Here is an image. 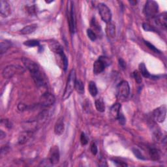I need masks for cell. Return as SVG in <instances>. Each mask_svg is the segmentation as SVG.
<instances>
[{"instance_id":"cell-41","label":"cell","mask_w":167,"mask_h":167,"mask_svg":"<svg viewBox=\"0 0 167 167\" xmlns=\"http://www.w3.org/2000/svg\"><path fill=\"white\" fill-rule=\"evenodd\" d=\"M52 1H46V3H50L52 2Z\"/></svg>"},{"instance_id":"cell-25","label":"cell","mask_w":167,"mask_h":167,"mask_svg":"<svg viewBox=\"0 0 167 167\" xmlns=\"http://www.w3.org/2000/svg\"><path fill=\"white\" fill-rule=\"evenodd\" d=\"M10 45L11 44H10L9 42L2 41L1 43V46H0V47H1V54H3L7 51V50L10 47Z\"/></svg>"},{"instance_id":"cell-39","label":"cell","mask_w":167,"mask_h":167,"mask_svg":"<svg viewBox=\"0 0 167 167\" xmlns=\"http://www.w3.org/2000/svg\"><path fill=\"white\" fill-rule=\"evenodd\" d=\"M4 137H5V133H3V131H0V138H1V140H2Z\"/></svg>"},{"instance_id":"cell-32","label":"cell","mask_w":167,"mask_h":167,"mask_svg":"<svg viewBox=\"0 0 167 167\" xmlns=\"http://www.w3.org/2000/svg\"><path fill=\"white\" fill-rule=\"evenodd\" d=\"M144 43L147 46L149 49L151 50L153 52H155V53H160V51L157 48L155 47H154V45H153L152 44H151L150 43H149L148 41H144Z\"/></svg>"},{"instance_id":"cell-31","label":"cell","mask_w":167,"mask_h":167,"mask_svg":"<svg viewBox=\"0 0 167 167\" xmlns=\"http://www.w3.org/2000/svg\"><path fill=\"white\" fill-rule=\"evenodd\" d=\"M91 26L92 27H93V28H94V31H100V25L99 24L97 23V21L95 20V18H93L92 20V22H91Z\"/></svg>"},{"instance_id":"cell-37","label":"cell","mask_w":167,"mask_h":167,"mask_svg":"<svg viewBox=\"0 0 167 167\" xmlns=\"http://www.w3.org/2000/svg\"><path fill=\"white\" fill-rule=\"evenodd\" d=\"M119 64L120 65V67L123 69H125V67H126V64H125V61L123 60H122V59H120V60H119Z\"/></svg>"},{"instance_id":"cell-5","label":"cell","mask_w":167,"mask_h":167,"mask_svg":"<svg viewBox=\"0 0 167 167\" xmlns=\"http://www.w3.org/2000/svg\"><path fill=\"white\" fill-rule=\"evenodd\" d=\"M158 10V3L155 1L150 0V1L146 2L144 9V13L145 15L148 18H153V17H155L157 16Z\"/></svg>"},{"instance_id":"cell-12","label":"cell","mask_w":167,"mask_h":167,"mask_svg":"<svg viewBox=\"0 0 167 167\" xmlns=\"http://www.w3.org/2000/svg\"><path fill=\"white\" fill-rule=\"evenodd\" d=\"M167 15L166 13H163L161 15L155 16V21L157 26L166 30L167 27Z\"/></svg>"},{"instance_id":"cell-36","label":"cell","mask_w":167,"mask_h":167,"mask_svg":"<svg viewBox=\"0 0 167 167\" xmlns=\"http://www.w3.org/2000/svg\"><path fill=\"white\" fill-rule=\"evenodd\" d=\"M91 151L93 155H96L97 154V151H98V149H97V146L95 143H93L91 147Z\"/></svg>"},{"instance_id":"cell-38","label":"cell","mask_w":167,"mask_h":167,"mask_svg":"<svg viewBox=\"0 0 167 167\" xmlns=\"http://www.w3.org/2000/svg\"><path fill=\"white\" fill-rule=\"evenodd\" d=\"M114 163H116V164H117V165H118L123 166H127V164H125V163H123V162H121V161H116V160H114Z\"/></svg>"},{"instance_id":"cell-17","label":"cell","mask_w":167,"mask_h":167,"mask_svg":"<svg viewBox=\"0 0 167 167\" xmlns=\"http://www.w3.org/2000/svg\"><path fill=\"white\" fill-rule=\"evenodd\" d=\"M37 27V25L35 24H31V25H29L25 26L23 29L20 30V33L22 35H29L33 33L36 30Z\"/></svg>"},{"instance_id":"cell-23","label":"cell","mask_w":167,"mask_h":167,"mask_svg":"<svg viewBox=\"0 0 167 167\" xmlns=\"http://www.w3.org/2000/svg\"><path fill=\"white\" fill-rule=\"evenodd\" d=\"M95 107L96 109L100 112H103L105 110V105L104 103L101 99H98L95 100Z\"/></svg>"},{"instance_id":"cell-2","label":"cell","mask_w":167,"mask_h":167,"mask_svg":"<svg viewBox=\"0 0 167 167\" xmlns=\"http://www.w3.org/2000/svg\"><path fill=\"white\" fill-rule=\"evenodd\" d=\"M76 81V71L75 69H72L70 72H69L67 84H66L65 92L62 97V99L64 100L67 99L71 95L72 92H73V89H75Z\"/></svg>"},{"instance_id":"cell-35","label":"cell","mask_w":167,"mask_h":167,"mask_svg":"<svg viewBox=\"0 0 167 167\" xmlns=\"http://www.w3.org/2000/svg\"><path fill=\"white\" fill-rule=\"evenodd\" d=\"M117 119L118 120V121H119V122H120V124L123 125L125 123V117H124L123 114L121 113V112H120L119 116H118Z\"/></svg>"},{"instance_id":"cell-3","label":"cell","mask_w":167,"mask_h":167,"mask_svg":"<svg viewBox=\"0 0 167 167\" xmlns=\"http://www.w3.org/2000/svg\"><path fill=\"white\" fill-rule=\"evenodd\" d=\"M24 72V69L19 65H10L3 69L2 75L4 78H10L16 74H22Z\"/></svg>"},{"instance_id":"cell-11","label":"cell","mask_w":167,"mask_h":167,"mask_svg":"<svg viewBox=\"0 0 167 167\" xmlns=\"http://www.w3.org/2000/svg\"><path fill=\"white\" fill-rule=\"evenodd\" d=\"M11 14V9L9 3L5 1V0H1L0 1V15L2 17H8Z\"/></svg>"},{"instance_id":"cell-15","label":"cell","mask_w":167,"mask_h":167,"mask_svg":"<svg viewBox=\"0 0 167 167\" xmlns=\"http://www.w3.org/2000/svg\"><path fill=\"white\" fill-rule=\"evenodd\" d=\"M50 49L55 52V54H58L60 55L62 58L65 55L64 52V49H63V47H61V45L57 43V42H53V43H51L50 44Z\"/></svg>"},{"instance_id":"cell-29","label":"cell","mask_w":167,"mask_h":167,"mask_svg":"<svg viewBox=\"0 0 167 167\" xmlns=\"http://www.w3.org/2000/svg\"><path fill=\"white\" fill-rule=\"evenodd\" d=\"M87 35H88L89 39L91 41H94L96 40L97 35L92 29H88V30H87Z\"/></svg>"},{"instance_id":"cell-14","label":"cell","mask_w":167,"mask_h":167,"mask_svg":"<svg viewBox=\"0 0 167 167\" xmlns=\"http://www.w3.org/2000/svg\"><path fill=\"white\" fill-rule=\"evenodd\" d=\"M65 130V125L63 117H60L57 120L54 126V133L56 135L60 136L64 133Z\"/></svg>"},{"instance_id":"cell-20","label":"cell","mask_w":167,"mask_h":167,"mask_svg":"<svg viewBox=\"0 0 167 167\" xmlns=\"http://www.w3.org/2000/svg\"><path fill=\"white\" fill-rule=\"evenodd\" d=\"M139 71H140V74L144 76L145 78H151L152 77V76L150 75L148 71V69H146V67L144 63H141V64L139 65Z\"/></svg>"},{"instance_id":"cell-7","label":"cell","mask_w":167,"mask_h":167,"mask_svg":"<svg viewBox=\"0 0 167 167\" xmlns=\"http://www.w3.org/2000/svg\"><path fill=\"white\" fill-rule=\"evenodd\" d=\"M97 8H98L99 13L103 21L106 24L110 22L111 19H112V13L107 5L104 3H99L97 5Z\"/></svg>"},{"instance_id":"cell-22","label":"cell","mask_w":167,"mask_h":167,"mask_svg":"<svg viewBox=\"0 0 167 167\" xmlns=\"http://www.w3.org/2000/svg\"><path fill=\"white\" fill-rule=\"evenodd\" d=\"M149 155L152 160L154 161H157L161 157V155H160V152L155 148H151L149 150Z\"/></svg>"},{"instance_id":"cell-4","label":"cell","mask_w":167,"mask_h":167,"mask_svg":"<svg viewBox=\"0 0 167 167\" xmlns=\"http://www.w3.org/2000/svg\"><path fill=\"white\" fill-rule=\"evenodd\" d=\"M110 64V61L109 58L104 56H100L98 60L95 61L93 64V73L95 75L100 74Z\"/></svg>"},{"instance_id":"cell-21","label":"cell","mask_w":167,"mask_h":167,"mask_svg":"<svg viewBox=\"0 0 167 167\" xmlns=\"http://www.w3.org/2000/svg\"><path fill=\"white\" fill-rule=\"evenodd\" d=\"M75 89L76 91L79 94H83L84 93V83L81 80H76L75 82Z\"/></svg>"},{"instance_id":"cell-40","label":"cell","mask_w":167,"mask_h":167,"mask_svg":"<svg viewBox=\"0 0 167 167\" xmlns=\"http://www.w3.org/2000/svg\"><path fill=\"white\" fill-rule=\"evenodd\" d=\"M130 3H132V4H133V5H135L136 4H137V1H131Z\"/></svg>"},{"instance_id":"cell-27","label":"cell","mask_w":167,"mask_h":167,"mask_svg":"<svg viewBox=\"0 0 167 167\" xmlns=\"http://www.w3.org/2000/svg\"><path fill=\"white\" fill-rule=\"evenodd\" d=\"M132 151H133V154L136 156V157H137V158L140 159V160H146V158L144 157V156L142 155V154L138 149L133 148V149H132Z\"/></svg>"},{"instance_id":"cell-24","label":"cell","mask_w":167,"mask_h":167,"mask_svg":"<svg viewBox=\"0 0 167 167\" xmlns=\"http://www.w3.org/2000/svg\"><path fill=\"white\" fill-rule=\"evenodd\" d=\"M88 89L90 94H91V95L93 97H95L97 95V93H98V90H97V88L95 83L93 81H91L89 82L88 86Z\"/></svg>"},{"instance_id":"cell-8","label":"cell","mask_w":167,"mask_h":167,"mask_svg":"<svg viewBox=\"0 0 167 167\" xmlns=\"http://www.w3.org/2000/svg\"><path fill=\"white\" fill-rule=\"evenodd\" d=\"M166 116V106L163 105L157 108L153 112L154 120L158 123H163L165 121Z\"/></svg>"},{"instance_id":"cell-34","label":"cell","mask_w":167,"mask_h":167,"mask_svg":"<svg viewBox=\"0 0 167 167\" xmlns=\"http://www.w3.org/2000/svg\"><path fill=\"white\" fill-rule=\"evenodd\" d=\"M81 142L82 145H83V146H85V145H86L88 143V138L86 137V134L84 133H82L81 134Z\"/></svg>"},{"instance_id":"cell-26","label":"cell","mask_w":167,"mask_h":167,"mask_svg":"<svg viewBox=\"0 0 167 167\" xmlns=\"http://www.w3.org/2000/svg\"><path fill=\"white\" fill-rule=\"evenodd\" d=\"M24 44L26 45L27 47H37L39 45V42L37 40H29L25 41L24 43Z\"/></svg>"},{"instance_id":"cell-13","label":"cell","mask_w":167,"mask_h":167,"mask_svg":"<svg viewBox=\"0 0 167 167\" xmlns=\"http://www.w3.org/2000/svg\"><path fill=\"white\" fill-rule=\"evenodd\" d=\"M50 160L52 161L53 165L57 164L60 161V151H59V148L57 146H54L51 148L50 151Z\"/></svg>"},{"instance_id":"cell-16","label":"cell","mask_w":167,"mask_h":167,"mask_svg":"<svg viewBox=\"0 0 167 167\" xmlns=\"http://www.w3.org/2000/svg\"><path fill=\"white\" fill-rule=\"evenodd\" d=\"M106 33L109 38H114L116 37V27L112 23L109 22L106 24Z\"/></svg>"},{"instance_id":"cell-18","label":"cell","mask_w":167,"mask_h":167,"mask_svg":"<svg viewBox=\"0 0 167 167\" xmlns=\"http://www.w3.org/2000/svg\"><path fill=\"white\" fill-rule=\"evenodd\" d=\"M121 104L120 103H115L110 109V114L115 119H117L120 112Z\"/></svg>"},{"instance_id":"cell-33","label":"cell","mask_w":167,"mask_h":167,"mask_svg":"<svg viewBox=\"0 0 167 167\" xmlns=\"http://www.w3.org/2000/svg\"><path fill=\"white\" fill-rule=\"evenodd\" d=\"M142 27H143V29L146 31H154V32H155L156 31L154 27L147 23H144L142 24Z\"/></svg>"},{"instance_id":"cell-28","label":"cell","mask_w":167,"mask_h":167,"mask_svg":"<svg viewBox=\"0 0 167 167\" xmlns=\"http://www.w3.org/2000/svg\"><path fill=\"white\" fill-rule=\"evenodd\" d=\"M53 165V163H52V161L50 158L48 159H44L43 160H42L40 163L39 166H44V167H48V166H52Z\"/></svg>"},{"instance_id":"cell-10","label":"cell","mask_w":167,"mask_h":167,"mask_svg":"<svg viewBox=\"0 0 167 167\" xmlns=\"http://www.w3.org/2000/svg\"><path fill=\"white\" fill-rule=\"evenodd\" d=\"M71 8L70 12H69V30L71 33H74L76 28V16H75V7L72 2H71Z\"/></svg>"},{"instance_id":"cell-6","label":"cell","mask_w":167,"mask_h":167,"mask_svg":"<svg viewBox=\"0 0 167 167\" xmlns=\"http://www.w3.org/2000/svg\"><path fill=\"white\" fill-rule=\"evenodd\" d=\"M130 93V87L127 81H121L117 87V97L119 99L127 98Z\"/></svg>"},{"instance_id":"cell-30","label":"cell","mask_w":167,"mask_h":167,"mask_svg":"<svg viewBox=\"0 0 167 167\" xmlns=\"http://www.w3.org/2000/svg\"><path fill=\"white\" fill-rule=\"evenodd\" d=\"M133 75H134L135 81L137 82L138 84H141L142 81V79L140 72H138V71H134L133 72Z\"/></svg>"},{"instance_id":"cell-9","label":"cell","mask_w":167,"mask_h":167,"mask_svg":"<svg viewBox=\"0 0 167 167\" xmlns=\"http://www.w3.org/2000/svg\"><path fill=\"white\" fill-rule=\"evenodd\" d=\"M55 98L50 93H45L42 95L40 98V104L43 106L48 107L52 106L55 103Z\"/></svg>"},{"instance_id":"cell-19","label":"cell","mask_w":167,"mask_h":167,"mask_svg":"<svg viewBox=\"0 0 167 167\" xmlns=\"http://www.w3.org/2000/svg\"><path fill=\"white\" fill-rule=\"evenodd\" d=\"M31 135H32V133L30 131H26L24 132V133H22L20 134L18 139V142L20 144H23L24 143H26V142L31 138Z\"/></svg>"},{"instance_id":"cell-1","label":"cell","mask_w":167,"mask_h":167,"mask_svg":"<svg viewBox=\"0 0 167 167\" xmlns=\"http://www.w3.org/2000/svg\"><path fill=\"white\" fill-rule=\"evenodd\" d=\"M24 65L28 69L31 73L35 83L39 87H43L46 86V77L42 71L37 63L30 60L28 58H23L22 59Z\"/></svg>"}]
</instances>
